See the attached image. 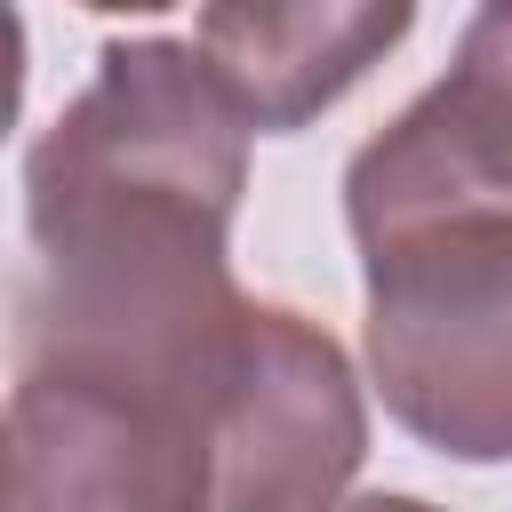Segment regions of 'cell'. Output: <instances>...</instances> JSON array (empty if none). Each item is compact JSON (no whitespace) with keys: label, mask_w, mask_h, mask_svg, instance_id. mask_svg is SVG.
Here are the masks:
<instances>
[{"label":"cell","mask_w":512,"mask_h":512,"mask_svg":"<svg viewBox=\"0 0 512 512\" xmlns=\"http://www.w3.org/2000/svg\"><path fill=\"white\" fill-rule=\"evenodd\" d=\"M416 8L400 0H216L192 16V48L248 136H296L344 104L400 40Z\"/></svg>","instance_id":"obj_3"},{"label":"cell","mask_w":512,"mask_h":512,"mask_svg":"<svg viewBox=\"0 0 512 512\" xmlns=\"http://www.w3.org/2000/svg\"><path fill=\"white\" fill-rule=\"evenodd\" d=\"M504 200L512 208V0H488L448 72L400 104L344 168V224H384L408 208Z\"/></svg>","instance_id":"obj_2"},{"label":"cell","mask_w":512,"mask_h":512,"mask_svg":"<svg viewBox=\"0 0 512 512\" xmlns=\"http://www.w3.org/2000/svg\"><path fill=\"white\" fill-rule=\"evenodd\" d=\"M336 512H440V504H424V496H408V488H368V496H344Z\"/></svg>","instance_id":"obj_4"},{"label":"cell","mask_w":512,"mask_h":512,"mask_svg":"<svg viewBox=\"0 0 512 512\" xmlns=\"http://www.w3.org/2000/svg\"><path fill=\"white\" fill-rule=\"evenodd\" d=\"M352 248L384 416L448 464H512V208H408L352 224Z\"/></svg>","instance_id":"obj_1"}]
</instances>
